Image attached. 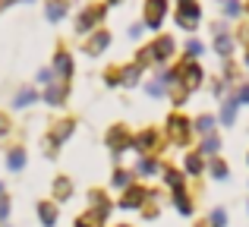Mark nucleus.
I'll return each mask as SVG.
<instances>
[{
    "instance_id": "ddd939ff",
    "label": "nucleus",
    "mask_w": 249,
    "mask_h": 227,
    "mask_svg": "<svg viewBox=\"0 0 249 227\" xmlns=\"http://www.w3.org/2000/svg\"><path fill=\"white\" fill-rule=\"evenodd\" d=\"M183 174H186V177H202V174H205V158H202L199 152H186V158H183Z\"/></svg>"
},
{
    "instance_id": "c9c22d12",
    "label": "nucleus",
    "mask_w": 249,
    "mask_h": 227,
    "mask_svg": "<svg viewBox=\"0 0 249 227\" xmlns=\"http://www.w3.org/2000/svg\"><path fill=\"white\" fill-rule=\"evenodd\" d=\"M10 133V120H6V114H0V139Z\"/></svg>"
},
{
    "instance_id": "58836bf2",
    "label": "nucleus",
    "mask_w": 249,
    "mask_h": 227,
    "mask_svg": "<svg viewBox=\"0 0 249 227\" xmlns=\"http://www.w3.org/2000/svg\"><path fill=\"white\" fill-rule=\"evenodd\" d=\"M246 67H249V54H246Z\"/></svg>"
},
{
    "instance_id": "39448f33",
    "label": "nucleus",
    "mask_w": 249,
    "mask_h": 227,
    "mask_svg": "<svg viewBox=\"0 0 249 227\" xmlns=\"http://www.w3.org/2000/svg\"><path fill=\"white\" fill-rule=\"evenodd\" d=\"M104 142H107V148L114 152V158H120L126 148H133V133H129L123 123H114V126L107 129V136H104Z\"/></svg>"
},
{
    "instance_id": "7ed1b4c3",
    "label": "nucleus",
    "mask_w": 249,
    "mask_h": 227,
    "mask_svg": "<svg viewBox=\"0 0 249 227\" xmlns=\"http://www.w3.org/2000/svg\"><path fill=\"white\" fill-rule=\"evenodd\" d=\"M174 82L183 88V92H196V88L202 86V67H199L196 60L180 63V67L174 70Z\"/></svg>"
},
{
    "instance_id": "c756f323",
    "label": "nucleus",
    "mask_w": 249,
    "mask_h": 227,
    "mask_svg": "<svg viewBox=\"0 0 249 227\" xmlns=\"http://www.w3.org/2000/svg\"><path fill=\"white\" fill-rule=\"evenodd\" d=\"M214 48H218V54H221V57H227V54L233 51V41H231V35H218V38H214Z\"/></svg>"
},
{
    "instance_id": "4c0bfd02",
    "label": "nucleus",
    "mask_w": 249,
    "mask_h": 227,
    "mask_svg": "<svg viewBox=\"0 0 249 227\" xmlns=\"http://www.w3.org/2000/svg\"><path fill=\"white\" fill-rule=\"evenodd\" d=\"M0 196H3V183H0Z\"/></svg>"
},
{
    "instance_id": "20e7f679",
    "label": "nucleus",
    "mask_w": 249,
    "mask_h": 227,
    "mask_svg": "<svg viewBox=\"0 0 249 227\" xmlns=\"http://www.w3.org/2000/svg\"><path fill=\"white\" fill-rule=\"evenodd\" d=\"M148 186H142V183H133L129 190H123L120 192V202H117V209H123V211H142V205L148 202Z\"/></svg>"
},
{
    "instance_id": "f8f14e48",
    "label": "nucleus",
    "mask_w": 249,
    "mask_h": 227,
    "mask_svg": "<svg viewBox=\"0 0 249 227\" xmlns=\"http://www.w3.org/2000/svg\"><path fill=\"white\" fill-rule=\"evenodd\" d=\"M136 177H142V180H148V177H158L161 174V161L155 158V155H145V158H139V164H136Z\"/></svg>"
},
{
    "instance_id": "f3484780",
    "label": "nucleus",
    "mask_w": 249,
    "mask_h": 227,
    "mask_svg": "<svg viewBox=\"0 0 249 227\" xmlns=\"http://www.w3.org/2000/svg\"><path fill=\"white\" fill-rule=\"evenodd\" d=\"M51 190H54V202H67V199H73V180L60 174V177L54 180V186H51Z\"/></svg>"
},
{
    "instance_id": "7c9ffc66",
    "label": "nucleus",
    "mask_w": 249,
    "mask_h": 227,
    "mask_svg": "<svg viewBox=\"0 0 249 227\" xmlns=\"http://www.w3.org/2000/svg\"><path fill=\"white\" fill-rule=\"evenodd\" d=\"M202 51H205V48H202V41H196V38H193V41L186 44V54H189V60H196V57H202Z\"/></svg>"
},
{
    "instance_id": "393cba45",
    "label": "nucleus",
    "mask_w": 249,
    "mask_h": 227,
    "mask_svg": "<svg viewBox=\"0 0 249 227\" xmlns=\"http://www.w3.org/2000/svg\"><path fill=\"white\" fill-rule=\"evenodd\" d=\"M237 98H227L224 101V107H221V123H224V126H233V120H237Z\"/></svg>"
},
{
    "instance_id": "cd10ccee",
    "label": "nucleus",
    "mask_w": 249,
    "mask_h": 227,
    "mask_svg": "<svg viewBox=\"0 0 249 227\" xmlns=\"http://www.w3.org/2000/svg\"><path fill=\"white\" fill-rule=\"evenodd\" d=\"M35 98H38V92H35V88H22V92H19L16 98H13V107H29Z\"/></svg>"
},
{
    "instance_id": "a19ab883",
    "label": "nucleus",
    "mask_w": 249,
    "mask_h": 227,
    "mask_svg": "<svg viewBox=\"0 0 249 227\" xmlns=\"http://www.w3.org/2000/svg\"><path fill=\"white\" fill-rule=\"evenodd\" d=\"M120 227H129V224H120Z\"/></svg>"
},
{
    "instance_id": "0eeeda50",
    "label": "nucleus",
    "mask_w": 249,
    "mask_h": 227,
    "mask_svg": "<svg viewBox=\"0 0 249 227\" xmlns=\"http://www.w3.org/2000/svg\"><path fill=\"white\" fill-rule=\"evenodd\" d=\"M67 95H70V82H63V79H51L48 88H44V101L51 107H63L67 105Z\"/></svg>"
},
{
    "instance_id": "a211bd4d",
    "label": "nucleus",
    "mask_w": 249,
    "mask_h": 227,
    "mask_svg": "<svg viewBox=\"0 0 249 227\" xmlns=\"http://www.w3.org/2000/svg\"><path fill=\"white\" fill-rule=\"evenodd\" d=\"M25 161H29V155H25V148H22V145H16V148H10V152H6V167H10L13 174L22 171Z\"/></svg>"
},
{
    "instance_id": "412c9836",
    "label": "nucleus",
    "mask_w": 249,
    "mask_h": 227,
    "mask_svg": "<svg viewBox=\"0 0 249 227\" xmlns=\"http://www.w3.org/2000/svg\"><path fill=\"white\" fill-rule=\"evenodd\" d=\"M104 224H107V218H101L98 211H91V209L82 211V215L73 221V227H104Z\"/></svg>"
},
{
    "instance_id": "9b49d317",
    "label": "nucleus",
    "mask_w": 249,
    "mask_h": 227,
    "mask_svg": "<svg viewBox=\"0 0 249 227\" xmlns=\"http://www.w3.org/2000/svg\"><path fill=\"white\" fill-rule=\"evenodd\" d=\"M161 177H164V183H167L170 192L186 190V174H183L180 167H161Z\"/></svg>"
},
{
    "instance_id": "4be33fe9",
    "label": "nucleus",
    "mask_w": 249,
    "mask_h": 227,
    "mask_svg": "<svg viewBox=\"0 0 249 227\" xmlns=\"http://www.w3.org/2000/svg\"><path fill=\"white\" fill-rule=\"evenodd\" d=\"M214 123H218V120H214L212 114H199V117L193 120V133H199V136H208V133H214Z\"/></svg>"
},
{
    "instance_id": "bb28decb",
    "label": "nucleus",
    "mask_w": 249,
    "mask_h": 227,
    "mask_svg": "<svg viewBox=\"0 0 249 227\" xmlns=\"http://www.w3.org/2000/svg\"><path fill=\"white\" fill-rule=\"evenodd\" d=\"M208 174H212L214 180H227V177H231V167H227V161L212 158V164H208Z\"/></svg>"
},
{
    "instance_id": "9d476101",
    "label": "nucleus",
    "mask_w": 249,
    "mask_h": 227,
    "mask_svg": "<svg viewBox=\"0 0 249 227\" xmlns=\"http://www.w3.org/2000/svg\"><path fill=\"white\" fill-rule=\"evenodd\" d=\"M51 73H54V79H63V82H70L73 79V57L70 54H57L54 57V70H51Z\"/></svg>"
},
{
    "instance_id": "473e14b6",
    "label": "nucleus",
    "mask_w": 249,
    "mask_h": 227,
    "mask_svg": "<svg viewBox=\"0 0 249 227\" xmlns=\"http://www.w3.org/2000/svg\"><path fill=\"white\" fill-rule=\"evenodd\" d=\"M233 98H237V105H249V86H240V92Z\"/></svg>"
},
{
    "instance_id": "c85d7f7f",
    "label": "nucleus",
    "mask_w": 249,
    "mask_h": 227,
    "mask_svg": "<svg viewBox=\"0 0 249 227\" xmlns=\"http://www.w3.org/2000/svg\"><path fill=\"white\" fill-rule=\"evenodd\" d=\"M208 227H227V211L224 209H212V215H208Z\"/></svg>"
},
{
    "instance_id": "6ab92c4d",
    "label": "nucleus",
    "mask_w": 249,
    "mask_h": 227,
    "mask_svg": "<svg viewBox=\"0 0 249 227\" xmlns=\"http://www.w3.org/2000/svg\"><path fill=\"white\" fill-rule=\"evenodd\" d=\"M218 148H221V139H218V133H208V136H202L199 139V148H196V152L202 155V158H205V155H218Z\"/></svg>"
},
{
    "instance_id": "aec40b11",
    "label": "nucleus",
    "mask_w": 249,
    "mask_h": 227,
    "mask_svg": "<svg viewBox=\"0 0 249 227\" xmlns=\"http://www.w3.org/2000/svg\"><path fill=\"white\" fill-rule=\"evenodd\" d=\"M110 183H114L117 186V190H129V186H133L136 183V174L133 171H126V167H117V171H114V177H110Z\"/></svg>"
},
{
    "instance_id": "4468645a",
    "label": "nucleus",
    "mask_w": 249,
    "mask_h": 227,
    "mask_svg": "<svg viewBox=\"0 0 249 227\" xmlns=\"http://www.w3.org/2000/svg\"><path fill=\"white\" fill-rule=\"evenodd\" d=\"M177 22H180L183 29H196V25H199V6L196 3H183L180 10H177Z\"/></svg>"
},
{
    "instance_id": "2f4dec72",
    "label": "nucleus",
    "mask_w": 249,
    "mask_h": 227,
    "mask_svg": "<svg viewBox=\"0 0 249 227\" xmlns=\"http://www.w3.org/2000/svg\"><path fill=\"white\" fill-rule=\"evenodd\" d=\"M6 221H10V199L0 196V224H6Z\"/></svg>"
},
{
    "instance_id": "b1692460",
    "label": "nucleus",
    "mask_w": 249,
    "mask_h": 227,
    "mask_svg": "<svg viewBox=\"0 0 249 227\" xmlns=\"http://www.w3.org/2000/svg\"><path fill=\"white\" fill-rule=\"evenodd\" d=\"M139 76H142V67H123L120 70V86H126V88H133L136 82H139Z\"/></svg>"
},
{
    "instance_id": "dca6fc26",
    "label": "nucleus",
    "mask_w": 249,
    "mask_h": 227,
    "mask_svg": "<svg viewBox=\"0 0 249 227\" xmlns=\"http://www.w3.org/2000/svg\"><path fill=\"white\" fill-rule=\"evenodd\" d=\"M170 202H174V209L180 211V215H193L196 211V202H193V196H189L186 190H180V192H170Z\"/></svg>"
},
{
    "instance_id": "423d86ee",
    "label": "nucleus",
    "mask_w": 249,
    "mask_h": 227,
    "mask_svg": "<svg viewBox=\"0 0 249 227\" xmlns=\"http://www.w3.org/2000/svg\"><path fill=\"white\" fill-rule=\"evenodd\" d=\"M133 148L139 152V158H145V155H158L161 152V133L158 129H139V133L133 136Z\"/></svg>"
},
{
    "instance_id": "ea45409f",
    "label": "nucleus",
    "mask_w": 249,
    "mask_h": 227,
    "mask_svg": "<svg viewBox=\"0 0 249 227\" xmlns=\"http://www.w3.org/2000/svg\"><path fill=\"white\" fill-rule=\"evenodd\" d=\"M196 227H208V224H196Z\"/></svg>"
},
{
    "instance_id": "6e6552de",
    "label": "nucleus",
    "mask_w": 249,
    "mask_h": 227,
    "mask_svg": "<svg viewBox=\"0 0 249 227\" xmlns=\"http://www.w3.org/2000/svg\"><path fill=\"white\" fill-rule=\"evenodd\" d=\"M89 209L98 211L101 218H110V211H114V202L107 199V192H104V190H89Z\"/></svg>"
},
{
    "instance_id": "f704fd0d",
    "label": "nucleus",
    "mask_w": 249,
    "mask_h": 227,
    "mask_svg": "<svg viewBox=\"0 0 249 227\" xmlns=\"http://www.w3.org/2000/svg\"><path fill=\"white\" fill-rule=\"evenodd\" d=\"M48 16H51V19H60V16H63V6H60V3H51Z\"/></svg>"
},
{
    "instance_id": "e433bc0d",
    "label": "nucleus",
    "mask_w": 249,
    "mask_h": 227,
    "mask_svg": "<svg viewBox=\"0 0 249 227\" xmlns=\"http://www.w3.org/2000/svg\"><path fill=\"white\" fill-rule=\"evenodd\" d=\"M3 3H10V0H0V6H3Z\"/></svg>"
},
{
    "instance_id": "f257e3e1",
    "label": "nucleus",
    "mask_w": 249,
    "mask_h": 227,
    "mask_svg": "<svg viewBox=\"0 0 249 227\" xmlns=\"http://www.w3.org/2000/svg\"><path fill=\"white\" fill-rule=\"evenodd\" d=\"M73 133H76V120H73V117H63V120H57L54 126H51V133L44 136V155H51V158H54L57 148H60Z\"/></svg>"
},
{
    "instance_id": "f03ea898",
    "label": "nucleus",
    "mask_w": 249,
    "mask_h": 227,
    "mask_svg": "<svg viewBox=\"0 0 249 227\" xmlns=\"http://www.w3.org/2000/svg\"><path fill=\"white\" fill-rule=\"evenodd\" d=\"M167 139L174 142V145L186 148L189 139H193V120H186L183 114H170L167 117Z\"/></svg>"
},
{
    "instance_id": "72a5a7b5",
    "label": "nucleus",
    "mask_w": 249,
    "mask_h": 227,
    "mask_svg": "<svg viewBox=\"0 0 249 227\" xmlns=\"http://www.w3.org/2000/svg\"><path fill=\"white\" fill-rule=\"evenodd\" d=\"M224 13H227V16H237V13H240V3H237V0H227V3H224Z\"/></svg>"
},
{
    "instance_id": "1a4fd4ad",
    "label": "nucleus",
    "mask_w": 249,
    "mask_h": 227,
    "mask_svg": "<svg viewBox=\"0 0 249 227\" xmlns=\"http://www.w3.org/2000/svg\"><path fill=\"white\" fill-rule=\"evenodd\" d=\"M38 221H41V227H57V221H60V209H57V202L41 199V202H38Z\"/></svg>"
},
{
    "instance_id": "2eb2a0df",
    "label": "nucleus",
    "mask_w": 249,
    "mask_h": 227,
    "mask_svg": "<svg viewBox=\"0 0 249 227\" xmlns=\"http://www.w3.org/2000/svg\"><path fill=\"white\" fill-rule=\"evenodd\" d=\"M164 0H148V6H145V22H148V29H158L161 25V19H164Z\"/></svg>"
},
{
    "instance_id": "79ce46f5",
    "label": "nucleus",
    "mask_w": 249,
    "mask_h": 227,
    "mask_svg": "<svg viewBox=\"0 0 249 227\" xmlns=\"http://www.w3.org/2000/svg\"><path fill=\"white\" fill-rule=\"evenodd\" d=\"M246 161H249V158H246Z\"/></svg>"
},
{
    "instance_id": "5701e85b",
    "label": "nucleus",
    "mask_w": 249,
    "mask_h": 227,
    "mask_svg": "<svg viewBox=\"0 0 249 227\" xmlns=\"http://www.w3.org/2000/svg\"><path fill=\"white\" fill-rule=\"evenodd\" d=\"M107 44H110V35H107V32H98V35L91 38L89 44H85V54H91V57H95V54H101V51L107 48Z\"/></svg>"
},
{
    "instance_id": "a878e982",
    "label": "nucleus",
    "mask_w": 249,
    "mask_h": 227,
    "mask_svg": "<svg viewBox=\"0 0 249 227\" xmlns=\"http://www.w3.org/2000/svg\"><path fill=\"white\" fill-rule=\"evenodd\" d=\"M101 6H89V10L82 13V19H79V32H89L91 25H95V19H101Z\"/></svg>"
}]
</instances>
